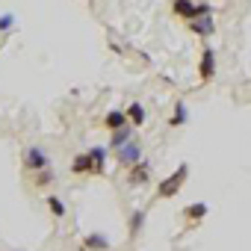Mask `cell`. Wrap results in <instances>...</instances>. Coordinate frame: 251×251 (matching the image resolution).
<instances>
[{"instance_id":"obj_1","label":"cell","mask_w":251,"mask_h":251,"mask_svg":"<svg viewBox=\"0 0 251 251\" xmlns=\"http://www.w3.org/2000/svg\"><path fill=\"white\" fill-rule=\"evenodd\" d=\"M186 177H189V166H186V163H180V166H177V169H175V172L163 180V183H160L157 198H175V195H177V189L183 186V180H186Z\"/></svg>"},{"instance_id":"obj_2","label":"cell","mask_w":251,"mask_h":251,"mask_svg":"<svg viewBox=\"0 0 251 251\" xmlns=\"http://www.w3.org/2000/svg\"><path fill=\"white\" fill-rule=\"evenodd\" d=\"M21 163H24V169H27V172H42V169H48V166H50V157H48V151H45V148L30 145V148L24 151Z\"/></svg>"},{"instance_id":"obj_3","label":"cell","mask_w":251,"mask_h":251,"mask_svg":"<svg viewBox=\"0 0 251 251\" xmlns=\"http://www.w3.org/2000/svg\"><path fill=\"white\" fill-rule=\"evenodd\" d=\"M115 154H118V163H121V166H133V163H139V160H142V145H139V142H136V136H133L130 142H124Z\"/></svg>"},{"instance_id":"obj_4","label":"cell","mask_w":251,"mask_h":251,"mask_svg":"<svg viewBox=\"0 0 251 251\" xmlns=\"http://www.w3.org/2000/svg\"><path fill=\"white\" fill-rule=\"evenodd\" d=\"M198 77H201V83H210V80L216 77V50H213V48H204V50H201Z\"/></svg>"},{"instance_id":"obj_5","label":"cell","mask_w":251,"mask_h":251,"mask_svg":"<svg viewBox=\"0 0 251 251\" xmlns=\"http://www.w3.org/2000/svg\"><path fill=\"white\" fill-rule=\"evenodd\" d=\"M148 175H151V166H148L145 160H139V163L130 166V177H127V183H130V186H145V183H148Z\"/></svg>"},{"instance_id":"obj_6","label":"cell","mask_w":251,"mask_h":251,"mask_svg":"<svg viewBox=\"0 0 251 251\" xmlns=\"http://www.w3.org/2000/svg\"><path fill=\"white\" fill-rule=\"evenodd\" d=\"M189 24V30L192 33H198V36H213L216 33V21H213V15H204V18H192V21H186Z\"/></svg>"},{"instance_id":"obj_7","label":"cell","mask_w":251,"mask_h":251,"mask_svg":"<svg viewBox=\"0 0 251 251\" xmlns=\"http://www.w3.org/2000/svg\"><path fill=\"white\" fill-rule=\"evenodd\" d=\"M130 139H133V124L115 127V130H112V136H109V148H112V151H118L124 142H130Z\"/></svg>"},{"instance_id":"obj_8","label":"cell","mask_w":251,"mask_h":251,"mask_svg":"<svg viewBox=\"0 0 251 251\" xmlns=\"http://www.w3.org/2000/svg\"><path fill=\"white\" fill-rule=\"evenodd\" d=\"M207 213H210V204H207V201H195V204H189V207L183 210V219H189L192 225H198Z\"/></svg>"},{"instance_id":"obj_9","label":"cell","mask_w":251,"mask_h":251,"mask_svg":"<svg viewBox=\"0 0 251 251\" xmlns=\"http://www.w3.org/2000/svg\"><path fill=\"white\" fill-rule=\"evenodd\" d=\"M124 115H127V121L133 124V127H142V124H145V118H148V112H145V106H142L139 100H133L127 109H124Z\"/></svg>"},{"instance_id":"obj_10","label":"cell","mask_w":251,"mask_h":251,"mask_svg":"<svg viewBox=\"0 0 251 251\" xmlns=\"http://www.w3.org/2000/svg\"><path fill=\"white\" fill-rule=\"evenodd\" d=\"M106 154H109V148H103V145H95V148H89V157H92L95 175H103V169H106Z\"/></svg>"},{"instance_id":"obj_11","label":"cell","mask_w":251,"mask_h":251,"mask_svg":"<svg viewBox=\"0 0 251 251\" xmlns=\"http://www.w3.org/2000/svg\"><path fill=\"white\" fill-rule=\"evenodd\" d=\"M71 172H74V175H95V166H92V157H89V151H83V154H77V157H74V163H71Z\"/></svg>"},{"instance_id":"obj_12","label":"cell","mask_w":251,"mask_h":251,"mask_svg":"<svg viewBox=\"0 0 251 251\" xmlns=\"http://www.w3.org/2000/svg\"><path fill=\"white\" fill-rule=\"evenodd\" d=\"M83 248H92V251H109V239L103 233H89L83 239Z\"/></svg>"},{"instance_id":"obj_13","label":"cell","mask_w":251,"mask_h":251,"mask_svg":"<svg viewBox=\"0 0 251 251\" xmlns=\"http://www.w3.org/2000/svg\"><path fill=\"white\" fill-rule=\"evenodd\" d=\"M103 124L109 130H115V127H124L127 124V115H124V109H109L106 115H103Z\"/></svg>"},{"instance_id":"obj_14","label":"cell","mask_w":251,"mask_h":251,"mask_svg":"<svg viewBox=\"0 0 251 251\" xmlns=\"http://www.w3.org/2000/svg\"><path fill=\"white\" fill-rule=\"evenodd\" d=\"M186 121H189L186 103H183V100H177V103H175V112H172V118H169V124H172V127H183Z\"/></svg>"},{"instance_id":"obj_15","label":"cell","mask_w":251,"mask_h":251,"mask_svg":"<svg viewBox=\"0 0 251 251\" xmlns=\"http://www.w3.org/2000/svg\"><path fill=\"white\" fill-rule=\"evenodd\" d=\"M45 204H48V210H50L56 219H65L68 207H65V201H62V198H56V195H48V198H45Z\"/></svg>"},{"instance_id":"obj_16","label":"cell","mask_w":251,"mask_h":251,"mask_svg":"<svg viewBox=\"0 0 251 251\" xmlns=\"http://www.w3.org/2000/svg\"><path fill=\"white\" fill-rule=\"evenodd\" d=\"M142 225H145V210H136V213L130 216V236H136V233L142 230Z\"/></svg>"},{"instance_id":"obj_17","label":"cell","mask_w":251,"mask_h":251,"mask_svg":"<svg viewBox=\"0 0 251 251\" xmlns=\"http://www.w3.org/2000/svg\"><path fill=\"white\" fill-rule=\"evenodd\" d=\"M53 180V175H50V166L48 169H42V172H36V186H48Z\"/></svg>"},{"instance_id":"obj_18","label":"cell","mask_w":251,"mask_h":251,"mask_svg":"<svg viewBox=\"0 0 251 251\" xmlns=\"http://www.w3.org/2000/svg\"><path fill=\"white\" fill-rule=\"evenodd\" d=\"M15 27V15L12 12H6V15H0V33H9Z\"/></svg>"}]
</instances>
